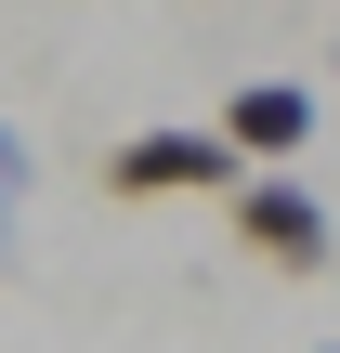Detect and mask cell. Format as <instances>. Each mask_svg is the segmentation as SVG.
Listing matches in <instances>:
<instances>
[{
    "label": "cell",
    "instance_id": "4",
    "mask_svg": "<svg viewBox=\"0 0 340 353\" xmlns=\"http://www.w3.org/2000/svg\"><path fill=\"white\" fill-rule=\"evenodd\" d=\"M13 223H26V131L0 118V262H13Z\"/></svg>",
    "mask_w": 340,
    "mask_h": 353
},
{
    "label": "cell",
    "instance_id": "2",
    "mask_svg": "<svg viewBox=\"0 0 340 353\" xmlns=\"http://www.w3.org/2000/svg\"><path fill=\"white\" fill-rule=\"evenodd\" d=\"M249 157L223 144V131H197V118H170V131H131V144H105V196L118 210H144V196H223Z\"/></svg>",
    "mask_w": 340,
    "mask_h": 353
},
{
    "label": "cell",
    "instance_id": "3",
    "mask_svg": "<svg viewBox=\"0 0 340 353\" xmlns=\"http://www.w3.org/2000/svg\"><path fill=\"white\" fill-rule=\"evenodd\" d=\"M210 131H223L249 170H288V157L314 144V92H301V79H249V92H223V118H210Z\"/></svg>",
    "mask_w": 340,
    "mask_h": 353
},
{
    "label": "cell",
    "instance_id": "1",
    "mask_svg": "<svg viewBox=\"0 0 340 353\" xmlns=\"http://www.w3.org/2000/svg\"><path fill=\"white\" fill-rule=\"evenodd\" d=\"M223 223H236V249H249L262 275H328V249H340L328 196H314L301 170H236V183H223Z\"/></svg>",
    "mask_w": 340,
    "mask_h": 353
}]
</instances>
